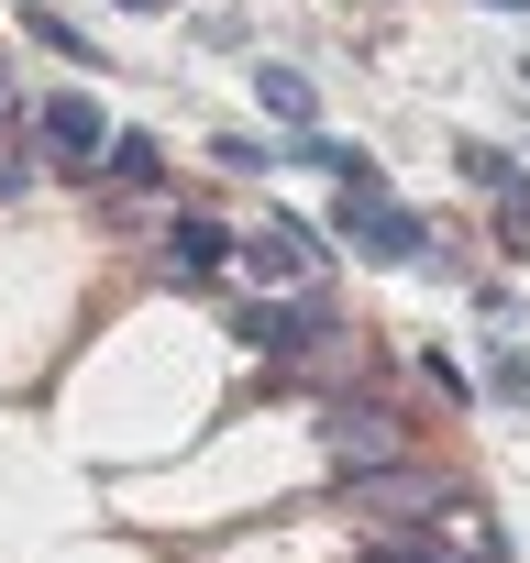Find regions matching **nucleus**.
Here are the masks:
<instances>
[{
	"mask_svg": "<svg viewBox=\"0 0 530 563\" xmlns=\"http://www.w3.org/2000/svg\"><path fill=\"white\" fill-rule=\"evenodd\" d=\"M221 254H232V232H221V221H199V210H177V221H166V276H210Z\"/></svg>",
	"mask_w": 530,
	"mask_h": 563,
	"instance_id": "nucleus-8",
	"label": "nucleus"
},
{
	"mask_svg": "<svg viewBox=\"0 0 530 563\" xmlns=\"http://www.w3.org/2000/svg\"><path fill=\"white\" fill-rule=\"evenodd\" d=\"M321 332H332V321H321V299H254V310L232 321V343H243V354H277V365H288V354H310Z\"/></svg>",
	"mask_w": 530,
	"mask_h": 563,
	"instance_id": "nucleus-5",
	"label": "nucleus"
},
{
	"mask_svg": "<svg viewBox=\"0 0 530 563\" xmlns=\"http://www.w3.org/2000/svg\"><path fill=\"white\" fill-rule=\"evenodd\" d=\"M464 177H486V188H497V199H508V188H519V166H508V155H497V144H464Z\"/></svg>",
	"mask_w": 530,
	"mask_h": 563,
	"instance_id": "nucleus-11",
	"label": "nucleus"
},
{
	"mask_svg": "<svg viewBox=\"0 0 530 563\" xmlns=\"http://www.w3.org/2000/svg\"><path fill=\"white\" fill-rule=\"evenodd\" d=\"M321 453H332L343 475H365V464H398V420H387V409H332V420H321Z\"/></svg>",
	"mask_w": 530,
	"mask_h": 563,
	"instance_id": "nucleus-6",
	"label": "nucleus"
},
{
	"mask_svg": "<svg viewBox=\"0 0 530 563\" xmlns=\"http://www.w3.org/2000/svg\"><path fill=\"white\" fill-rule=\"evenodd\" d=\"M486 387H497L508 409H530V354H497V365H486Z\"/></svg>",
	"mask_w": 530,
	"mask_h": 563,
	"instance_id": "nucleus-12",
	"label": "nucleus"
},
{
	"mask_svg": "<svg viewBox=\"0 0 530 563\" xmlns=\"http://www.w3.org/2000/svg\"><path fill=\"white\" fill-rule=\"evenodd\" d=\"M254 89H265L277 122H310V78H299V67H254Z\"/></svg>",
	"mask_w": 530,
	"mask_h": 563,
	"instance_id": "nucleus-10",
	"label": "nucleus"
},
{
	"mask_svg": "<svg viewBox=\"0 0 530 563\" xmlns=\"http://www.w3.org/2000/svg\"><path fill=\"white\" fill-rule=\"evenodd\" d=\"M100 166H111L122 188H166V144H155V133H111V155H100Z\"/></svg>",
	"mask_w": 530,
	"mask_h": 563,
	"instance_id": "nucleus-9",
	"label": "nucleus"
},
{
	"mask_svg": "<svg viewBox=\"0 0 530 563\" xmlns=\"http://www.w3.org/2000/svg\"><path fill=\"white\" fill-rule=\"evenodd\" d=\"M122 12H177V0H122Z\"/></svg>",
	"mask_w": 530,
	"mask_h": 563,
	"instance_id": "nucleus-13",
	"label": "nucleus"
},
{
	"mask_svg": "<svg viewBox=\"0 0 530 563\" xmlns=\"http://www.w3.org/2000/svg\"><path fill=\"white\" fill-rule=\"evenodd\" d=\"M431 541H453L464 563H508V530L475 508V497H442V519H431Z\"/></svg>",
	"mask_w": 530,
	"mask_h": 563,
	"instance_id": "nucleus-7",
	"label": "nucleus"
},
{
	"mask_svg": "<svg viewBox=\"0 0 530 563\" xmlns=\"http://www.w3.org/2000/svg\"><path fill=\"white\" fill-rule=\"evenodd\" d=\"M232 254H243L254 288H310V276H321V232L288 221V210H265L254 232H232Z\"/></svg>",
	"mask_w": 530,
	"mask_h": 563,
	"instance_id": "nucleus-1",
	"label": "nucleus"
},
{
	"mask_svg": "<svg viewBox=\"0 0 530 563\" xmlns=\"http://www.w3.org/2000/svg\"><path fill=\"white\" fill-rule=\"evenodd\" d=\"M343 243L365 254V265H420V210H387L376 188H343Z\"/></svg>",
	"mask_w": 530,
	"mask_h": 563,
	"instance_id": "nucleus-3",
	"label": "nucleus"
},
{
	"mask_svg": "<svg viewBox=\"0 0 530 563\" xmlns=\"http://www.w3.org/2000/svg\"><path fill=\"white\" fill-rule=\"evenodd\" d=\"M0 122H12V67H0Z\"/></svg>",
	"mask_w": 530,
	"mask_h": 563,
	"instance_id": "nucleus-14",
	"label": "nucleus"
},
{
	"mask_svg": "<svg viewBox=\"0 0 530 563\" xmlns=\"http://www.w3.org/2000/svg\"><path fill=\"white\" fill-rule=\"evenodd\" d=\"M354 519H365V530H431V519H442V475H420V464H365V475H354Z\"/></svg>",
	"mask_w": 530,
	"mask_h": 563,
	"instance_id": "nucleus-2",
	"label": "nucleus"
},
{
	"mask_svg": "<svg viewBox=\"0 0 530 563\" xmlns=\"http://www.w3.org/2000/svg\"><path fill=\"white\" fill-rule=\"evenodd\" d=\"M497 12H530V0H497Z\"/></svg>",
	"mask_w": 530,
	"mask_h": 563,
	"instance_id": "nucleus-15",
	"label": "nucleus"
},
{
	"mask_svg": "<svg viewBox=\"0 0 530 563\" xmlns=\"http://www.w3.org/2000/svg\"><path fill=\"white\" fill-rule=\"evenodd\" d=\"M34 133H45V155H56V166H78V177L111 155V111H100L89 89H56V100L34 111Z\"/></svg>",
	"mask_w": 530,
	"mask_h": 563,
	"instance_id": "nucleus-4",
	"label": "nucleus"
}]
</instances>
